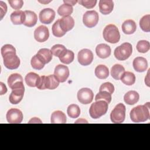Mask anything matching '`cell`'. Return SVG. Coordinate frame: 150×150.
Returning a JSON list of instances; mask_svg holds the SVG:
<instances>
[{"instance_id":"obj_1","label":"cell","mask_w":150,"mask_h":150,"mask_svg":"<svg viewBox=\"0 0 150 150\" xmlns=\"http://www.w3.org/2000/svg\"><path fill=\"white\" fill-rule=\"evenodd\" d=\"M149 103L145 105H139L133 108L130 112V118L135 123L143 122L149 118Z\"/></svg>"},{"instance_id":"obj_2","label":"cell","mask_w":150,"mask_h":150,"mask_svg":"<svg viewBox=\"0 0 150 150\" xmlns=\"http://www.w3.org/2000/svg\"><path fill=\"white\" fill-rule=\"evenodd\" d=\"M108 104L104 100L96 101L92 103L89 109L90 117L94 119H97L105 114L108 110Z\"/></svg>"},{"instance_id":"obj_3","label":"cell","mask_w":150,"mask_h":150,"mask_svg":"<svg viewBox=\"0 0 150 150\" xmlns=\"http://www.w3.org/2000/svg\"><path fill=\"white\" fill-rule=\"evenodd\" d=\"M59 81L53 74L49 76H42L38 83L36 87L39 90H54L59 85Z\"/></svg>"},{"instance_id":"obj_4","label":"cell","mask_w":150,"mask_h":150,"mask_svg":"<svg viewBox=\"0 0 150 150\" xmlns=\"http://www.w3.org/2000/svg\"><path fill=\"white\" fill-rule=\"evenodd\" d=\"M12 92L9 96V102L12 104H17L23 98L25 91V87L23 81H19L15 83L11 87Z\"/></svg>"},{"instance_id":"obj_5","label":"cell","mask_w":150,"mask_h":150,"mask_svg":"<svg viewBox=\"0 0 150 150\" xmlns=\"http://www.w3.org/2000/svg\"><path fill=\"white\" fill-rule=\"evenodd\" d=\"M103 35L104 40L110 43H117L120 39L118 29L113 24H109L105 27Z\"/></svg>"},{"instance_id":"obj_6","label":"cell","mask_w":150,"mask_h":150,"mask_svg":"<svg viewBox=\"0 0 150 150\" xmlns=\"http://www.w3.org/2000/svg\"><path fill=\"white\" fill-rule=\"evenodd\" d=\"M132 52V47L131 43L125 42L115 48L114 56L118 60H125L129 57Z\"/></svg>"},{"instance_id":"obj_7","label":"cell","mask_w":150,"mask_h":150,"mask_svg":"<svg viewBox=\"0 0 150 150\" xmlns=\"http://www.w3.org/2000/svg\"><path fill=\"white\" fill-rule=\"evenodd\" d=\"M4 64L10 70L18 69L20 65V59L16 54V51H12L2 54Z\"/></svg>"},{"instance_id":"obj_8","label":"cell","mask_w":150,"mask_h":150,"mask_svg":"<svg viewBox=\"0 0 150 150\" xmlns=\"http://www.w3.org/2000/svg\"><path fill=\"white\" fill-rule=\"evenodd\" d=\"M125 106L122 103L115 105L110 114V119L113 123H122L125 117Z\"/></svg>"},{"instance_id":"obj_9","label":"cell","mask_w":150,"mask_h":150,"mask_svg":"<svg viewBox=\"0 0 150 150\" xmlns=\"http://www.w3.org/2000/svg\"><path fill=\"white\" fill-rule=\"evenodd\" d=\"M98 14L94 10L86 12L83 16V22L84 25L89 28L94 27L98 23Z\"/></svg>"},{"instance_id":"obj_10","label":"cell","mask_w":150,"mask_h":150,"mask_svg":"<svg viewBox=\"0 0 150 150\" xmlns=\"http://www.w3.org/2000/svg\"><path fill=\"white\" fill-rule=\"evenodd\" d=\"M77 97L80 103L88 104L92 102L94 98V94L90 88H82L78 91Z\"/></svg>"},{"instance_id":"obj_11","label":"cell","mask_w":150,"mask_h":150,"mask_svg":"<svg viewBox=\"0 0 150 150\" xmlns=\"http://www.w3.org/2000/svg\"><path fill=\"white\" fill-rule=\"evenodd\" d=\"M6 120L10 124H19L23 120L22 111L17 108L9 109L6 115Z\"/></svg>"},{"instance_id":"obj_12","label":"cell","mask_w":150,"mask_h":150,"mask_svg":"<svg viewBox=\"0 0 150 150\" xmlns=\"http://www.w3.org/2000/svg\"><path fill=\"white\" fill-rule=\"evenodd\" d=\"M77 59L81 65L88 66L90 64L93 60V54L90 50L84 49L78 53Z\"/></svg>"},{"instance_id":"obj_13","label":"cell","mask_w":150,"mask_h":150,"mask_svg":"<svg viewBox=\"0 0 150 150\" xmlns=\"http://www.w3.org/2000/svg\"><path fill=\"white\" fill-rule=\"evenodd\" d=\"M54 75L59 82L63 83L69 76V70L67 66L63 64H58L55 67Z\"/></svg>"},{"instance_id":"obj_14","label":"cell","mask_w":150,"mask_h":150,"mask_svg":"<svg viewBox=\"0 0 150 150\" xmlns=\"http://www.w3.org/2000/svg\"><path fill=\"white\" fill-rule=\"evenodd\" d=\"M55 12L51 8H45L42 9L39 15L40 21L44 24L51 23L55 18Z\"/></svg>"},{"instance_id":"obj_15","label":"cell","mask_w":150,"mask_h":150,"mask_svg":"<svg viewBox=\"0 0 150 150\" xmlns=\"http://www.w3.org/2000/svg\"><path fill=\"white\" fill-rule=\"evenodd\" d=\"M49 29L44 25L38 26L34 31V38L38 42H44L49 39Z\"/></svg>"},{"instance_id":"obj_16","label":"cell","mask_w":150,"mask_h":150,"mask_svg":"<svg viewBox=\"0 0 150 150\" xmlns=\"http://www.w3.org/2000/svg\"><path fill=\"white\" fill-rule=\"evenodd\" d=\"M134 70L137 72H144L148 68V62L145 58L137 57L134 59L132 63Z\"/></svg>"},{"instance_id":"obj_17","label":"cell","mask_w":150,"mask_h":150,"mask_svg":"<svg viewBox=\"0 0 150 150\" xmlns=\"http://www.w3.org/2000/svg\"><path fill=\"white\" fill-rule=\"evenodd\" d=\"M25 13V19L23 22V25L28 27H33L34 26L38 21V17L36 14L29 10H26L24 11Z\"/></svg>"},{"instance_id":"obj_18","label":"cell","mask_w":150,"mask_h":150,"mask_svg":"<svg viewBox=\"0 0 150 150\" xmlns=\"http://www.w3.org/2000/svg\"><path fill=\"white\" fill-rule=\"evenodd\" d=\"M59 26L65 32L71 30L74 26V21L71 16L63 17L59 19Z\"/></svg>"},{"instance_id":"obj_19","label":"cell","mask_w":150,"mask_h":150,"mask_svg":"<svg viewBox=\"0 0 150 150\" xmlns=\"http://www.w3.org/2000/svg\"><path fill=\"white\" fill-rule=\"evenodd\" d=\"M110 47L105 43H101L97 46L96 48V52L97 55L101 59H106L111 54Z\"/></svg>"},{"instance_id":"obj_20","label":"cell","mask_w":150,"mask_h":150,"mask_svg":"<svg viewBox=\"0 0 150 150\" xmlns=\"http://www.w3.org/2000/svg\"><path fill=\"white\" fill-rule=\"evenodd\" d=\"M114 2L111 0H101L99 1V9L103 15L110 14L113 10Z\"/></svg>"},{"instance_id":"obj_21","label":"cell","mask_w":150,"mask_h":150,"mask_svg":"<svg viewBox=\"0 0 150 150\" xmlns=\"http://www.w3.org/2000/svg\"><path fill=\"white\" fill-rule=\"evenodd\" d=\"M36 56L45 64L49 63L52 59V53L49 49H40L36 53Z\"/></svg>"},{"instance_id":"obj_22","label":"cell","mask_w":150,"mask_h":150,"mask_svg":"<svg viewBox=\"0 0 150 150\" xmlns=\"http://www.w3.org/2000/svg\"><path fill=\"white\" fill-rule=\"evenodd\" d=\"M136 29V23L132 19H127L125 21L122 25V30L125 34L131 35L135 32Z\"/></svg>"},{"instance_id":"obj_23","label":"cell","mask_w":150,"mask_h":150,"mask_svg":"<svg viewBox=\"0 0 150 150\" xmlns=\"http://www.w3.org/2000/svg\"><path fill=\"white\" fill-rule=\"evenodd\" d=\"M139 98V94L134 90L128 91L124 96V100L128 105H134L137 103Z\"/></svg>"},{"instance_id":"obj_24","label":"cell","mask_w":150,"mask_h":150,"mask_svg":"<svg viewBox=\"0 0 150 150\" xmlns=\"http://www.w3.org/2000/svg\"><path fill=\"white\" fill-rule=\"evenodd\" d=\"M52 124H65L66 123V116L62 111H55L51 115Z\"/></svg>"},{"instance_id":"obj_25","label":"cell","mask_w":150,"mask_h":150,"mask_svg":"<svg viewBox=\"0 0 150 150\" xmlns=\"http://www.w3.org/2000/svg\"><path fill=\"white\" fill-rule=\"evenodd\" d=\"M11 21L14 25H21L23 23L25 19V13L21 10L13 12L10 16Z\"/></svg>"},{"instance_id":"obj_26","label":"cell","mask_w":150,"mask_h":150,"mask_svg":"<svg viewBox=\"0 0 150 150\" xmlns=\"http://www.w3.org/2000/svg\"><path fill=\"white\" fill-rule=\"evenodd\" d=\"M59 58L62 63L69 64L74 60V54L71 50L66 49L61 53Z\"/></svg>"},{"instance_id":"obj_27","label":"cell","mask_w":150,"mask_h":150,"mask_svg":"<svg viewBox=\"0 0 150 150\" xmlns=\"http://www.w3.org/2000/svg\"><path fill=\"white\" fill-rule=\"evenodd\" d=\"M40 79V76L33 72H30L28 73L25 78V82L26 84L32 87H36Z\"/></svg>"},{"instance_id":"obj_28","label":"cell","mask_w":150,"mask_h":150,"mask_svg":"<svg viewBox=\"0 0 150 150\" xmlns=\"http://www.w3.org/2000/svg\"><path fill=\"white\" fill-rule=\"evenodd\" d=\"M95 75L99 79H105L109 76V70L108 67L103 64L97 66L95 69Z\"/></svg>"},{"instance_id":"obj_29","label":"cell","mask_w":150,"mask_h":150,"mask_svg":"<svg viewBox=\"0 0 150 150\" xmlns=\"http://www.w3.org/2000/svg\"><path fill=\"white\" fill-rule=\"evenodd\" d=\"M125 69L122 65L120 64H115L111 67V75L113 79L118 80L120 79Z\"/></svg>"},{"instance_id":"obj_30","label":"cell","mask_w":150,"mask_h":150,"mask_svg":"<svg viewBox=\"0 0 150 150\" xmlns=\"http://www.w3.org/2000/svg\"><path fill=\"white\" fill-rule=\"evenodd\" d=\"M135 76L134 74L130 71H124L120 78L121 81L127 86H132L135 82Z\"/></svg>"},{"instance_id":"obj_31","label":"cell","mask_w":150,"mask_h":150,"mask_svg":"<svg viewBox=\"0 0 150 150\" xmlns=\"http://www.w3.org/2000/svg\"><path fill=\"white\" fill-rule=\"evenodd\" d=\"M73 11V8L71 5H70L67 4H63L61 5L58 9L57 13L61 16H70Z\"/></svg>"},{"instance_id":"obj_32","label":"cell","mask_w":150,"mask_h":150,"mask_svg":"<svg viewBox=\"0 0 150 150\" xmlns=\"http://www.w3.org/2000/svg\"><path fill=\"white\" fill-rule=\"evenodd\" d=\"M67 112L70 117L72 118H76L79 117V116L80 115V109L79 105H77V104H72L68 107Z\"/></svg>"},{"instance_id":"obj_33","label":"cell","mask_w":150,"mask_h":150,"mask_svg":"<svg viewBox=\"0 0 150 150\" xmlns=\"http://www.w3.org/2000/svg\"><path fill=\"white\" fill-rule=\"evenodd\" d=\"M139 26L141 29L146 32H150V15H144L139 21Z\"/></svg>"},{"instance_id":"obj_34","label":"cell","mask_w":150,"mask_h":150,"mask_svg":"<svg viewBox=\"0 0 150 150\" xmlns=\"http://www.w3.org/2000/svg\"><path fill=\"white\" fill-rule=\"evenodd\" d=\"M150 49L149 42L145 40H139L137 44V49L139 53H146Z\"/></svg>"},{"instance_id":"obj_35","label":"cell","mask_w":150,"mask_h":150,"mask_svg":"<svg viewBox=\"0 0 150 150\" xmlns=\"http://www.w3.org/2000/svg\"><path fill=\"white\" fill-rule=\"evenodd\" d=\"M111 94L107 91H99L95 97V100L96 101H99V100H104L106 101L108 104L110 103L111 101Z\"/></svg>"},{"instance_id":"obj_36","label":"cell","mask_w":150,"mask_h":150,"mask_svg":"<svg viewBox=\"0 0 150 150\" xmlns=\"http://www.w3.org/2000/svg\"><path fill=\"white\" fill-rule=\"evenodd\" d=\"M53 35L57 38H61L64 36L66 32H64L59 26V19L57 20L52 26Z\"/></svg>"},{"instance_id":"obj_37","label":"cell","mask_w":150,"mask_h":150,"mask_svg":"<svg viewBox=\"0 0 150 150\" xmlns=\"http://www.w3.org/2000/svg\"><path fill=\"white\" fill-rule=\"evenodd\" d=\"M19 81H23V78L22 76L18 73H13L11 74L8 79V84L10 88L15 83Z\"/></svg>"},{"instance_id":"obj_38","label":"cell","mask_w":150,"mask_h":150,"mask_svg":"<svg viewBox=\"0 0 150 150\" xmlns=\"http://www.w3.org/2000/svg\"><path fill=\"white\" fill-rule=\"evenodd\" d=\"M30 64L32 67L36 70H41L45 66V64L42 61H40L39 59H38L36 55H35L32 57L31 59Z\"/></svg>"},{"instance_id":"obj_39","label":"cell","mask_w":150,"mask_h":150,"mask_svg":"<svg viewBox=\"0 0 150 150\" xmlns=\"http://www.w3.org/2000/svg\"><path fill=\"white\" fill-rule=\"evenodd\" d=\"M66 49V48L64 47V46L60 44L55 45L53 46L51 48V52L52 53V54L55 56L56 57H59L61 53Z\"/></svg>"},{"instance_id":"obj_40","label":"cell","mask_w":150,"mask_h":150,"mask_svg":"<svg viewBox=\"0 0 150 150\" xmlns=\"http://www.w3.org/2000/svg\"><path fill=\"white\" fill-rule=\"evenodd\" d=\"M99 91H105L112 94L114 91V86L112 83L110 82H105L101 85Z\"/></svg>"},{"instance_id":"obj_41","label":"cell","mask_w":150,"mask_h":150,"mask_svg":"<svg viewBox=\"0 0 150 150\" xmlns=\"http://www.w3.org/2000/svg\"><path fill=\"white\" fill-rule=\"evenodd\" d=\"M78 2L80 5H81L82 6H84L87 9H91L96 6L97 1L96 0H88V1L81 0V1H79Z\"/></svg>"},{"instance_id":"obj_42","label":"cell","mask_w":150,"mask_h":150,"mask_svg":"<svg viewBox=\"0 0 150 150\" xmlns=\"http://www.w3.org/2000/svg\"><path fill=\"white\" fill-rule=\"evenodd\" d=\"M8 2L13 9H16L17 11L20 9L23 5V1L22 0H9Z\"/></svg>"},{"instance_id":"obj_43","label":"cell","mask_w":150,"mask_h":150,"mask_svg":"<svg viewBox=\"0 0 150 150\" xmlns=\"http://www.w3.org/2000/svg\"><path fill=\"white\" fill-rule=\"evenodd\" d=\"M0 11H1V19H2L4 15H5L7 11V6L5 3L0 1Z\"/></svg>"},{"instance_id":"obj_44","label":"cell","mask_w":150,"mask_h":150,"mask_svg":"<svg viewBox=\"0 0 150 150\" xmlns=\"http://www.w3.org/2000/svg\"><path fill=\"white\" fill-rule=\"evenodd\" d=\"M0 86H1V90H0V94L3 95L5 94L7 92V88L4 83L2 82H0Z\"/></svg>"},{"instance_id":"obj_45","label":"cell","mask_w":150,"mask_h":150,"mask_svg":"<svg viewBox=\"0 0 150 150\" xmlns=\"http://www.w3.org/2000/svg\"><path fill=\"white\" fill-rule=\"evenodd\" d=\"M28 123H42L41 120L39 118H38L36 117L33 118L31 120H29Z\"/></svg>"},{"instance_id":"obj_46","label":"cell","mask_w":150,"mask_h":150,"mask_svg":"<svg viewBox=\"0 0 150 150\" xmlns=\"http://www.w3.org/2000/svg\"><path fill=\"white\" fill-rule=\"evenodd\" d=\"M63 2H64V4H67L70 5L74 6L76 5V4L77 2H78V1L76 0V1H63Z\"/></svg>"},{"instance_id":"obj_47","label":"cell","mask_w":150,"mask_h":150,"mask_svg":"<svg viewBox=\"0 0 150 150\" xmlns=\"http://www.w3.org/2000/svg\"><path fill=\"white\" fill-rule=\"evenodd\" d=\"M74 123H88L87 121L84 119H79L77 120Z\"/></svg>"},{"instance_id":"obj_48","label":"cell","mask_w":150,"mask_h":150,"mask_svg":"<svg viewBox=\"0 0 150 150\" xmlns=\"http://www.w3.org/2000/svg\"><path fill=\"white\" fill-rule=\"evenodd\" d=\"M39 2L40 3H42V4H47V3L50 2L51 1H39Z\"/></svg>"}]
</instances>
